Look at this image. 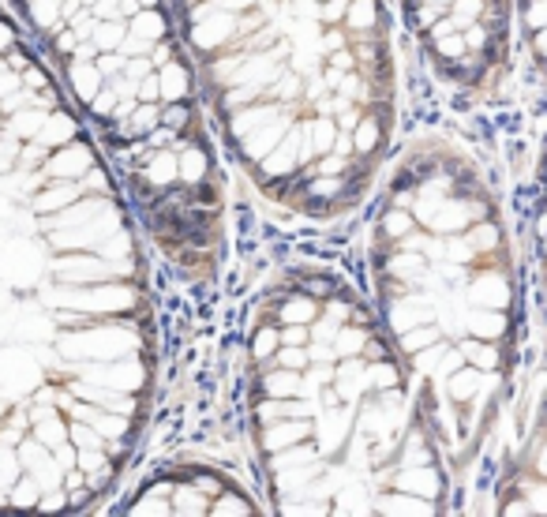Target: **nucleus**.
Listing matches in <instances>:
<instances>
[{"mask_svg":"<svg viewBox=\"0 0 547 517\" xmlns=\"http://www.w3.org/2000/svg\"><path fill=\"white\" fill-rule=\"evenodd\" d=\"M368 326H356V323H345L338 330V338H333V349H338V356H360L363 342H368Z\"/></svg>","mask_w":547,"mask_h":517,"instance_id":"obj_26","label":"nucleus"},{"mask_svg":"<svg viewBox=\"0 0 547 517\" xmlns=\"http://www.w3.org/2000/svg\"><path fill=\"white\" fill-rule=\"evenodd\" d=\"M458 349L465 353V363H472L476 372H499L502 353L495 342H483V338H462Z\"/></svg>","mask_w":547,"mask_h":517,"instance_id":"obj_17","label":"nucleus"},{"mask_svg":"<svg viewBox=\"0 0 547 517\" xmlns=\"http://www.w3.org/2000/svg\"><path fill=\"white\" fill-rule=\"evenodd\" d=\"M282 345V326L278 323H259L252 333V360L255 363H270V356Z\"/></svg>","mask_w":547,"mask_h":517,"instance_id":"obj_23","label":"nucleus"},{"mask_svg":"<svg viewBox=\"0 0 547 517\" xmlns=\"http://www.w3.org/2000/svg\"><path fill=\"white\" fill-rule=\"evenodd\" d=\"M150 184L154 188H169L173 180H180V165H176V154L173 150H165V154H154L150 158Z\"/></svg>","mask_w":547,"mask_h":517,"instance_id":"obj_25","label":"nucleus"},{"mask_svg":"<svg viewBox=\"0 0 547 517\" xmlns=\"http://www.w3.org/2000/svg\"><path fill=\"white\" fill-rule=\"evenodd\" d=\"M303 293L315 296V300H326L330 296V282L326 278H308V282H303Z\"/></svg>","mask_w":547,"mask_h":517,"instance_id":"obj_46","label":"nucleus"},{"mask_svg":"<svg viewBox=\"0 0 547 517\" xmlns=\"http://www.w3.org/2000/svg\"><path fill=\"white\" fill-rule=\"evenodd\" d=\"M270 363H278V368H293V372H303L312 363L308 356V345H278V353L270 356Z\"/></svg>","mask_w":547,"mask_h":517,"instance_id":"obj_30","label":"nucleus"},{"mask_svg":"<svg viewBox=\"0 0 547 517\" xmlns=\"http://www.w3.org/2000/svg\"><path fill=\"white\" fill-rule=\"evenodd\" d=\"M263 379H259V393L263 398H308V386H303V372L293 368H278V363H263Z\"/></svg>","mask_w":547,"mask_h":517,"instance_id":"obj_8","label":"nucleus"},{"mask_svg":"<svg viewBox=\"0 0 547 517\" xmlns=\"http://www.w3.org/2000/svg\"><path fill=\"white\" fill-rule=\"evenodd\" d=\"M353 432H356V413H353V405L342 402V405H333V409H319V413H315V423H312L319 458H326V462L338 458Z\"/></svg>","mask_w":547,"mask_h":517,"instance_id":"obj_1","label":"nucleus"},{"mask_svg":"<svg viewBox=\"0 0 547 517\" xmlns=\"http://www.w3.org/2000/svg\"><path fill=\"white\" fill-rule=\"evenodd\" d=\"M173 60V45H158L154 49V65H169Z\"/></svg>","mask_w":547,"mask_h":517,"instance_id":"obj_49","label":"nucleus"},{"mask_svg":"<svg viewBox=\"0 0 547 517\" xmlns=\"http://www.w3.org/2000/svg\"><path fill=\"white\" fill-rule=\"evenodd\" d=\"M435 49H439V56L446 60V65H453V60H462L469 53L462 30H453V35H446V38H435Z\"/></svg>","mask_w":547,"mask_h":517,"instance_id":"obj_31","label":"nucleus"},{"mask_svg":"<svg viewBox=\"0 0 547 517\" xmlns=\"http://www.w3.org/2000/svg\"><path fill=\"white\" fill-rule=\"evenodd\" d=\"M506 330H510V319L499 308H469V315H465V333H469V338L499 342V338H506Z\"/></svg>","mask_w":547,"mask_h":517,"instance_id":"obj_12","label":"nucleus"},{"mask_svg":"<svg viewBox=\"0 0 547 517\" xmlns=\"http://www.w3.org/2000/svg\"><path fill=\"white\" fill-rule=\"evenodd\" d=\"M386 308H390V323H393V333H405L420 323H435V303L432 296H423V293H405L398 300H386Z\"/></svg>","mask_w":547,"mask_h":517,"instance_id":"obj_5","label":"nucleus"},{"mask_svg":"<svg viewBox=\"0 0 547 517\" xmlns=\"http://www.w3.org/2000/svg\"><path fill=\"white\" fill-rule=\"evenodd\" d=\"M150 68H154V60L139 56V60H132V65H128V79H132V83H139V79H146V75H150Z\"/></svg>","mask_w":547,"mask_h":517,"instance_id":"obj_45","label":"nucleus"},{"mask_svg":"<svg viewBox=\"0 0 547 517\" xmlns=\"http://www.w3.org/2000/svg\"><path fill=\"white\" fill-rule=\"evenodd\" d=\"M222 488H225V476H222V472H199V492H203V495L214 499Z\"/></svg>","mask_w":547,"mask_h":517,"instance_id":"obj_41","label":"nucleus"},{"mask_svg":"<svg viewBox=\"0 0 547 517\" xmlns=\"http://www.w3.org/2000/svg\"><path fill=\"white\" fill-rule=\"evenodd\" d=\"M135 30L143 38H162L165 35V19L158 15V12H143L139 19H135Z\"/></svg>","mask_w":547,"mask_h":517,"instance_id":"obj_37","label":"nucleus"},{"mask_svg":"<svg viewBox=\"0 0 547 517\" xmlns=\"http://www.w3.org/2000/svg\"><path fill=\"white\" fill-rule=\"evenodd\" d=\"M386 488H398V492H409V495L439 502L446 483H443V476L432 465H398V469H390Z\"/></svg>","mask_w":547,"mask_h":517,"instance_id":"obj_4","label":"nucleus"},{"mask_svg":"<svg viewBox=\"0 0 547 517\" xmlns=\"http://www.w3.org/2000/svg\"><path fill=\"white\" fill-rule=\"evenodd\" d=\"M143 5H154V0H143Z\"/></svg>","mask_w":547,"mask_h":517,"instance_id":"obj_53","label":"nucleus"},{"mask_svg":"<svg viewBox=\"0 0 547 517\" xmlns=\"http://www.w3.org/2000/svg\"><path fill=\"white\" fill-rule=\"evenodd\" d=\"M413 229H416L413 210H405V206H386V210H383V218H379V236H383V240L398 244V240H402L405 233H413Z\"/></svg>","mask_w":547,"mask_h":517,"instance_id":"obj_20","label":"nucleus"},{"mask_svg":"<svg viewBox=\"0 0 547 517\" xmlns=\"http://www.w3.org/2000/svg\"><path fill=\"white\" fill-rule=\"evenodd\" d=\"M375 19H379V0H349V12H345L349 35H375Z\"/></svg>","mask_w":547,"mask_h":517,"instance_id":"obj_21","label":"nucleus"},{"mask_svg":"<svg viewBox=\"0 0 547 517\" xmlns=\"http://www.w3.org/2000/svg\"><path fill=\"white\" fill-rule=\"evenodd\" d=\"M532 476L547 480V435L536 442V453H532Z\"/></svg>","mask_w":547,"mask_h":517,"instance_id":"obj_44","label":"nucleus"},{"mask_svg":"<svg viewBox=\"0 0 547 517\" xmlns=\"http://www.w3.org/2000/svg\"><path fill=\"white\" fill-rule=\"evenodd\" d=\"M360 356H363V360H386V356H390V345H386L383 338H372V333H368V342H363Z\"/></svg>","mask_w":547,"mask_h":517,"instance_id":"obj_42","label":"nucleus"},{"mask_svg":"<svg viewBox=\"0 0 547 517\" xmlns=\"http://www.w3.org/2000/svg\"><path fill=\"white\" fill-rule=\"evenodd\" d=\"M469 225H472V210H469V203L446 195L423 229H428V233H439V236H450V233H465Z\"/></svg>","mask_w":547,"mask_h":517,"instance_id":"obj_10","label":"nucleus"},{"mask_svg":"<svg viewBox=\"0 0 547 517\" xmlns=\"http://www.w3.org/2000/svg\"><path fill=\"white\" fill-rule=\"evenodd\" d=\"M300 128H303V139L312 143V150H315V158L319 154H326V150L333 146V135H338V124H333L330 116H315V120H300Z\"/></svg>","mask_w":547,"mask_h":517,"instance_id":"obj_22","label":"nucleus"},{"mask_svg":"<svg viewBox=\"0 0 547 517\" xmlns=\"http://www.w3.org/2000/svg\"><path fill=\"white\" fill-rule=\"evenodd\" d=\"M289 124H293V116L282 113V120H270V124L248 132L244 139H240V154H244V162H248V165H259V162L270 154V150L282 143V135L289 132Z\"/></svg>","mask_w":547,"mask_h":517,"instance_id":"obj_7","label":"nucleus"},{"mask_svg":"<svg viewBox=\"0 0 547 517\" xmlns=\"http://www.w3.org/2000/svg\"><path fill=\"white\" fill-rule=\"evenodd\" d=\"M345 45H349V35H345V30H342L338 23H333V26H326V30H323V53L345 49Z\"/></svg>","mask_w":547,"mask_h":517,"instance_id":"obj_39","label":"nucleus"},{"mask_svg":"<svg viewBox=\"0 0 547 517\" xmlns=\"http://www.w3.org/2000/svg\"><path fill=\"white\" fill-rule=\"evenodd\" d=\"M210 513H214V517H222V513H240V517H248V513H259L244 495H240V492H218L214 499H210Z\"/></svg>","mask_w":547,"mask_h":517,"instance_id":"obj_28","label":"nucleus"},{"mask_svg":"<svg viewBox=\"0 0 547 517\" xmlns=\"http://www.w3.org/2000/svg\"><path fill=\"white\" fill-rule=\"evenodd\" d=\"M483 8H488V0H450V15L465 19V26L483 19Z\"/></svg>","mask_w":547,"mask_h":517,"instance_id":"obj_34","label":"nucleus"},{"mask_svg":"<svg viewBox=\"0 0 547 517\" xmlns=\"http://www.w3.org/2000/svg\"><path fill=\"white\" fill-rule=\"evenodd\" d=\"M462 363H465V353H462L458 345H446V349H443V356H439V363H435V372H432V375H435V379H450L453 372L462 368Z\"/></svg>","mask_w":547,"mask_h":517,"instance_id":"obj_33","label":"nucleus"},{"mask_svg":"<svg viewBox=\"0 0 547 517\" xmlns=\"http://www.w3.org/2000/svg\"><path fill=\"white\" fill-rule=\"evenodd\" d=\"M353 146H356V158H372L386 146V113H368L356 120L353 128Z\"/></svg>","mask_w":547,"mask_h":517,"instance_id":"obj_9","label":"nucleus"},{"mask_svg":"<svg viewBox=\"0 0 547 517\" xmlns=\"http://www.w3.org/2000/svg\"><path fill=\"white\" fill-rule=\"evenodd\" d=\"M439 338H446V333H443V330H439L435 323H420V326H413V330L398 333V349H402L405 356H413V353H420V349L435 345Z\"/></svg>","mask_w":547,"mask_h":517,"instance_id":"obj_24","label":"nucleus"},{"mask_svg":"<svg viewBox=\"0 0 547 517\" xmlns=\"http://www.w3.org/2000/svg\"><path fill=\"white\" fill-rule=\"evenodd\" d=\"M462 35H465V45H469V53H483V49L492 45V30H488V23H483V19L469 23V26L462 30Z\"/></svg>","mask_w":547,"mask_h":517,"instance_id":"obj_32","label":"nucleus"},{"mask_svg":"<svg viewBox=\"0 0 547 517\" xmlns=\"http://www.w3.org/2000/svg\"><path fill=\"white\" fill-rule=\"evenodd\" d=\"M543 252H547V236H543Z\"/></svg>","mask_w":547,"mask_h":517,"instance_id":"obj_52","label":"nucleus"},{"mask_svg":"<svg viewBox=\"0 0 547 517\" xmlns=\"http://www.w3.org/2000/svg\"><path fill=\"white\" fill-rule=\"evenodd\" d=\"M173 513H210V495H203L199 488H188V483H184V488H176L173 492Z\"/></svg>","mask_w":547,"mask_h":517,"instance_id":"obj_29","label":"nucleus"},{"mask_svg":"<svg viewBox=\"0 0 547 517\" xmlns=\"http://www.w3.org/2000/svg\"><path fill=\"white\" fill-rule=\"evenodd\" d=\"M315 5H319V0H315Z\"/></svg>","mask_w":547,"mask_h":517,"instance_id":"obj_54","label":"nucleus"},{"mask_svg":"<svg viewBox=\"0 0 547 517\" xmlns=\"http://www.w3.org/2000/svg\"><path fill=\"white\" fill-rule=\"evenodd\" d=\"M315 458H319V446L312 439H303V442H293L285 450H274L270 469H300V465H312Z\"/></svg>","mask_w":547,"mask_h":517,"instance_id":"obj_19","label":"nucleus"},{"mask_svg":"<svg viewBox=\"0 0 547 517\" xmlns=\"http://www.w3.org/2000/svg\"><path fill=\"white\" fill-rule=\"evenodd\" d=\"M289 105H282V102H252V105H244V109H233L229 113V124H225V132H229V139L233 143H240L248 132H255V128H263V124H270V120H278V113H285Z\"/></svg>","mask_w":547,"mask_h":517,"instance_id":"obj_6","label":"nucleus"},{"mask_svg":"<svg viewBox=\"0 0 547 517\" xmlns=\"http://www.w3.org/2000/svg\"><path fill=\"white\" fill-rule=\"evenodd\" d=\"M319 315V300L308 296V293H289L282 296V303L274 308V323L285 326V323H303V326H312Z\"/></svg>","mask_w":547,"mask_h":517,"instance_id":"obj_15","label":"nucleus"},{"mask_svg":"<svg viewBox=\"0 0 547 517\" xmlns=\"http://www.w3.org/2000/svg\"><path fill=\"white\" fill-rule=\"evenodd\" d=\"M333 154H342V158H356V146H353V132H342L338 128V135H333Z\"/></svg>","mask_w":547,"mask_h":517,"instance_id":"obj_43","label":"nucleus"},{"mask_svg":"<svg viewBox=\"0 0 547 517\" xmlns=\"http://www.w3.org/2000/svg\"><path fill=\"white\" fill-rule=\"evenodd\" d=\"M176 165H180V180L192 188V184H206L210 176V154L199 146V143H188L184 150L176 154Z\"/></svg>","mask_w":547,"mask_h":517,"instance_id":"obj_16","label":"nucleus"},{"mask_svg":"<svg viewBox=\"0 0 547 517\" xmlns=\"http://www.w3.org/2000/svg\"><path fill=\"white\" fill-rule=\"evenodd\" d=\"M532 49H536L540 56H547V26H540V30H532Z\"/></svg>","mask_w":547,"mask_h":517,"instance_id":"obj_48","label":"nucleus"},{"mask_svg":"<svg viewBox=\"0 0 547 517\" xmlns=\"http://www.w3.org/2000/svg\"><path fill=\"white\" fill-rule=\"evenodd\" d=\"M139 98L143 102H162V75H146V79H139Z\"/></svg>","mask_w":547,"mask_h":517,"instance_id":"obj_40","label":"nucleus"},{"mask_svg":"<svg viewBox=\"0 0 547 517\" xmlns=\"http://www.w3.org/2000/svg\"><path fill=\"white\" fill-rule=\"evenodd\" d=\"M162 120H165V128H173V132L180 135V132L192 124V109H188L184 102H173L169 109H162Z\"/></svg>","mask_w":547,"mask_h":517,"instance_id":"obj_35","label":"nucleus"},{"mask_svg":"<svg viewBox=\"0 0 547 517\" xmlns=\"http://www.w3.org/2000/svg\"><path fill=\"white\" fill-rule=\"evenodd\" d=\"M188 42H192L203 56H214L222 45L236 42V15L222 8V12H214V15L192 23V26H188Z\"/></svg>","mask_w":547,"mask_h":517,"instance_id":"obj_3","label":"nucleus"},{"mask_svg":"<svg viewBox=\"0 0 547 517\" xmlns=\"http://www.w3.org/2000/svg\"><path fill=\"white\" fill-rule=\"evenodd\" d=\"M413 203H416V188H398L390 195V206H405V210H413Z\"/></svg>","mask_w":547,"mask_h":517,"instance_id":"obj_47","label":"nucleus"},{"mask_svg":"<svg viewBox=\"0 0 547 517\" xmlns=\"http://www.w3.org/2000/svg\"><path fill=\"white\" fill-rule=\"evenodd\" d=\"M116 38H120V26H105V30H98V42H105V45H109V42H116Z\"/></svg>","mask_w":547,"mask_h":517,"instance_id":"obj_50","label":"nucleus"},{"mask_svg":"<svg viewBox=\"0 0 547 517\" xmlns=\"http://www.w3.org/2000/svg\"><path fill=\"white\" fill-rule=\"evenodd\" d=\"M372 513H416V517H428V513H435V502L420 499V495H409V492H398V488H386L379 499H372Z\"/></svg>","mask_w":547,"mask_h":517,"instance_id":"obj_13","label":"nucleus"},{"mask_svg":"<svg viewBox=\"0 0 547 517\" xmlns=\"http://www.w3.org/2000/svg\"><path fill=\"white\" fill-rule=\"evenodd\" d=\"M536 236H540V240L547 236V206L540 210V218H536Z\"/></svg>","mask_w":547,"mask_h":517,"instance_id":"obj_51","label":"nucleus"},{"mask_svg":"<svg viewBox=\"0 0 547 517\" xmlns=\"http://www.w3.org/2000/svg\"><path fill=\"white\" fill-rule=\"evenodd\" d=\"M162 98H169V102H184L188 98V75H184V65H165V72H162Z\"/></svg>","mask_w":547,"mask_h":517,"instance_id":"obj_27","label":"nucleus"},{"mask_svg":"<svg viewBox=\"0 0 547 517\" xmlns=\"http://www.w3.org/2000/svg\"><path fill=\"white\" fill-rule=\"evenodd\" d=\"M465 240L472 244L476 255H499V252H502V229H499L495 222H488V218L472 222V225L465 229Z\"/></svg>","mask_w":547,"mask_h":517,"instance_id":"obj_18","label":"nucleus"},{"mask_svg":"<svg viewBox=\"0 0 547 517\" xmlns=\"http://www.w3.org/2000/svg\"><path fill=\"white\" fill-rule=\"evenodd\" d=\"M472 278L465 285V300L472 303V308H499L506 312L510 308V300H513V285L502 270H492V266H483V270H469Z\"/></svg>","mask_w":547,"mask_h":517,"instance_id":"obj_2","label":"nucleus"},{"mask_svg":"<svg viewBox=\"0 0 547 517\" xmlns=\"http://www.w3.org/2000/svg\"><path fill=\"white\" fill-rule=\"evenodd\" d=\"M312 342V330L303 323H285L282 326V345H308Z\"/></svg>","mask_w":547,"mask_h":517,"instance_id":"obj_38","label":"nucleus"},{"mask_svg":"<svg viewBox=\"0 0 547 517\" xmlns=\"http://www.w3.org/2000/svg\"><path fill=\"white\" fill-rule=\"evenodd\" d=\"M443 383H446V398L462 409V405H469L476 393L483 390V383H488V372H476L472 363H462V368L453 372L450 379H443Z\"/></svg>","mask_w":547,"mask_h":517,"instance_id":"obj_14","label":"nucleus"},{"mask_svg":"<svg viewBox=\"0 0 547 517\" xmlns=\"http://www.w3.org/2000/svg\"><path fill=\"white\" fill-rule=\"evenodd\" d=\"M312 439V420H296V416H285L278 423H270V428H263V450L274 453V450H285L293 442H303Z\"/></svg>","mask_w":547,"mask_h":517,"instance_id":"obj_11","label":"nucleus"},{"mask_svg":"<svg viewBox=\"0 0 547 517\" xmlns=\"http://www.w3.org/2000/svg\"><path fill=\"white\" fill-rule=\"evenodd\" d=\"M345 12H349V0H319V19L326 23V26H333V23H345Z\"/></svg>","mask_w":547,"mask_h":517,"instance_id":"obj_36","label":"nucleus"}]
</instances>
